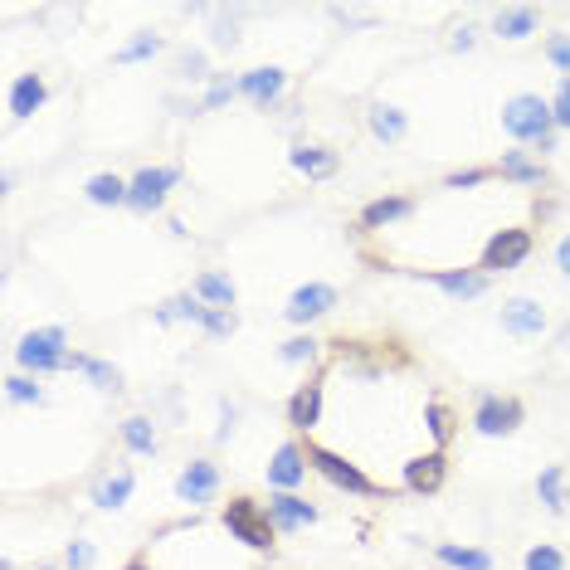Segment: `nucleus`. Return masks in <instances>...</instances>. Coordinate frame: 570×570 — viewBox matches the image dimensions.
Masks as SVG:
<instances>
[{"mask_svg":"<svg viewBox=\"0 0 570 570\" xmlns=\"http://www.w3.org/2000/svg\"><path fill=\"white\" fill-rule=\"evenodd\" d=\"M293 166L303 171L307 181H327V176H337V152H327V147H298Z\"/></svg>","mask_w":570,"mask_h":570,"instance_id":"aec40b11","label":"nucleus"},{"mask_svg":"<svg viewBox=\"0 0 570 570\" xmlns=\"http://www.w3.org/2000/svg\"><path fill=\"white\" fill-rule=\"evenodd\" d=\"M439 561H444V566H458V570H493V556H488V551H478V546H454V541L439 546Z\"/></svg>","mask_w":570,"mask_h":570,"instance_id":"a878e982","label":"nucleus"},{"mask_svg":"<svg viewBox=\"0 0 570 570\" xmlns=\"http://www.w3.org/2000/svg\"><path fill=\"white\" fill-rule=\"evenodd\" d=\"M234 88H239V98H249L254 108H273V103L283 98V88H288V74H283V69H249V74L234 78Z\"/></svg>","mask_w":570,"mask_h":570,"instance_id":"6e6552de","label":"nucleus"},{"mask_svg":"<svg viewBox=\"0 0 570 570\" xmlns=\"http://www.w3.org/2000/svg\"><path fill=\"white\" fill-rule=\"evenodd\" d=\"M527 570H566V561H561V551H556V546H546V541H541V546L527 551Z\"/></svg>","mask_w":570,"mask_h":570,"instance_id":"72a5a7b5","label":"nucleus"},{"mask_svg":"<svg viewBox=\"0 0 570 570\" xmlns=\"http://www.w3.org/2000/svg\"><path fill=\"white\" fill-rule=\"evenodd\" d=\"M234 419H239V405H220V439H229V434H234Z\"/></svg>","mask_w":570,"mask_h":570,"instance_id":"c03bdc74","label":"nucleus"},{"mask_svg":"<svg viewBox=\"0 0 570 570\" xmlns=\"http://www.w3.org/2000/svg\"><path fill=\"white\" fill-rule=\"evenodd\" d=\"M488 176H493V171H454V176H449V186H454V190H463V186H483Z\"/></svg>","mask_w":570,"mask_h":570,"instance_id":"79ce46f5","label":"nucleus"},{"mask_svg":"<svg viewBox=\"0 0 570 570\" xmlns=\"http://www.w3.org/2000/svg\"><path fill=\"white\" fill-rule=\"evenodd\" d=\"M88 200L93 205H127V181L122 176H93L88 181Z\"/></svg>","mask_w":570,"mask_h":570,"instance_id":"c85d7f7f","label":"nucleus"},{"mask_svg":"<svg viewBox=\"0 0 570 570\" xmlns=\"http://www.w3.org/2000/svg\"><path fill=\"white\" fill-rule=\"evenodd\" d=\"M205 317H210V307H200L195 293H181V298L156 307V322H205Z\"/></svg>","mask_w":570,"mask_h":570,"instance_id":"5701e85b","label":"nucleus"},{"mask_svg":"<svg viewBox=\"0 0 570 570\" xmlns=\"http://www.w3.org/2000/svg\"><path fill=\"white\" fill-rule=\"evenodd\" d=\"M556 264L566 268V278H570V234L561 239V244H556Z\"/></svg>","mask_w":570,"mask_h":570,"instance_id":"a18cd8bd","label":"nucleus"},{"mask_svg":"<svg viewBox=\"0 0 570 570\" xmlns=\"http://www.w3.org/2000/svg\"><path fill=\"white\" fill-rule=\"evenodd\" d=\"M444 483V454H424L405 468V488L410 493H434Z\"/></svg>","mask_w":570,"mask_h":570,"instance_id":"dca6fc26","label":"nucleus"},{"mask_svg":"<svg viewBox=\"0 0 570 570\" xmlns=\"http://www.w3.org/2000/svg\"><path fill=\"white\" fill-rule=\"evenodd\" d=\"M424 419H429V434L439 439V444H449V434H454V415L439 405V400H429V410H424Z\"/></svg>","mask_w":570,"mask_h":570,"instance_id":"473e14b6","label":"nucleus"},{"mask_svg":"<svg viewBox=\"0 0 570 570\" xmlns=\"http://www.w3.org/2000/svg\"><path fill=\"white\" fill-rule=\"evenodd\" d=\"M225 527L249 551H273V536H278V527L268 522V512H259V502H249V497H234L225 507Z\"/></svg>","mask_w":570,"mask_h":570,"instance_id":"7ed1b4c3","label":"nucleus"},{"mask_svg":"<svg viewBox=\"0 0 570 570\" xmlns=\"http://www.w3.org/2000/svg\"><path fill=\"white\" fill-rule=\"evenodd\" d=\"M532 254V234L527 229H502L493 244L483 249V273H497V268H517Z\"/></svg>","mask_w":570,"mask_h":570,"instance_id":"1a4fd4ad","label":"nucleus"},{"mask_svg":"<svg viewBox=\"0 0 570 570\" xmlns=\"http://www.w3.org/2000/svg\"><path fill=\"white\" fill-rule=\"evenodd\" d=\"M546 59H551V64L570 78V35H551V39H546Z\"/></svg>","mask_w":570,"mask_h":570,"instance_id":"e433bc0d","label":"nucleus"},{"mask_svg":"<svg viewBox=\"0 0 570 570\" xmlns=\"http://www.w3.org/2000/svg\"><path fill=\"white\" fill-rule=\"evenodd\" d=\"M69 371H83L88 380H98L103 390H117V385H122V376H117L108 361H93V356H78V351L69 356Z\"/></svg>","mask_w":570,"mask_h":570,"instance_id":"c756f323","label":"nucleus"},{"mask_svg":"<svg viewBox=\"0 0 570 570\" xmlns=\"http://www.w3.org/2000/svg\"><path fill=\"white\" fill-rule=\"evenodd\" d=\"M127 570H152V566H147V561H132V566H127Z\"/></svg>","mask_w":570,"mask_h":570,"instance_id":"de8ad7c7","label":"nucleus"},{"mask_svg":"<svg viewBox=\"0 0 570 570\" xmlns=\"http://www.w3.org/2000/svg\"><path fill=\"white\" fill-rule=\"evenodd\" d=\"M181 74L186 78H210L205 74V54H200V49H186V54H181Z\"/></svg>","mask_w":570,"mask_h":570,"instance_id":"a19ab883","label":"nucleus"},{"mask_svg":"<svg viewBox=\"0 0 570 570\" xmlns=\"http://www.w3.org/2000/svg\"><path fill=\"white\" fill-rule=\"evenodd\" d=\"M536 497H541V507L546 512H566V468L561 463H551V468H541V478H536Z\"/></svg>","mask_w":570,"mask_h":570,"instance_id":"f3484780","label":"nucleus"},{"mask_svg":"<svg viewBox=\"0 0 570 570\" xmlns=\"http://www.w3.org/2000/svg\"><path fill=\"white\" fill-rule=\"evenodd\" d=\"M312 356H317V342H312V337H293V342H283V361H293V366H298V361H312Z\"/></svg>","mask_w":570,"mask_h":570,"instance_id":"4c0bfd02","label":"nucleus"},{"mask_svg":"<svg viewBox=\"0 0 570 570\" xmlns=\"http://www.w3.org/2000/svg\"><path fill=\"white\" fill-rule=\"evenodd\" d=\"M546 327H551V317H546V307L536 303V298H512V303H502V332H507V337L532 342Z\"/></svg>","mask_w":570,"mask_h":570,"instance_id":"423d86ee","label":"nucleus"},{"mask_svg":"<svg viewBox=\"0 0 570 570\" xmlns=\"http://www.w3.org/2000/svg\"><path fill=\"white\" fill-rule=\"evenodd\" d=\"M454 49H473V30H458V35H454Z\"/></svg>","mask_w":570,"mask_h":570,"instance_id":"49530a36","label":"nucleus"},{"mask_svg":"<svg viewBox=\"0 0 570 570\" xmlns=\"http://www.w3.org/2000/svg\"><path fill=\"white\" fill-rule=\"evenodd\" d=\"M156 49H161V39H156V35H137V39H127V44L117 49L113 64H137V59H152Z\"/></svg>","mask_w":570,"mask_h":570,"instance_id":"7c9ffc66","label":"nucleus"},{"mask_svg":"<svg viewBox=\"0 0 570 570\" xmlns=\"http://www.w3.org/2000/svg\"><path fill=\"white\" fill-rule=\"evenodd\" d=\"M44 103V78L39 74H20L10 83V113L15 117H30Z\"/></svg>","mask_w":570,"mask_h":570,"instance_id":"6ab92c4d","label":"nucleus"},{"mask_svg":"<svg viewBox=\"0 0 570 570\" xmlns=\"http://www.w3.org/2000/svg\"><path fill=\"white\" fill-rule=\"evenodd\" d=\"M200 327H205L210 337H229V332H234V307H210V317H205Z\"/></svg>","mask_w":570,"mask_h":570,"instance_id":"c9c22d12","label":"nucleus"},{"mask_svg":"<svg viewBox=\"0 0 570 570\" xmlns=\"http://www.w3.org/2000/svg\"><path fill=\"white\" fill-rule=\"evenodd\" d=\"M122 439H127V449H132V454H156V424L147 415L122 419Z\"/></svg>","mask_w":570,"mask_h":570,"instance_id":"bb28decb","label":"nucleus"},{"mask_svg":"<svg viewBox=\"0 0 570 570\" xmlns=\"http://www.w3.org/2000/svg\"><path fill=\"white\" fill-rule=\"evenodd\" d=\"M317 415H322V385H303L288 405V419H293V429H312Z\"/></svg>","mask_w":570,"mask_h":570,"instance_id":"412c9836","label":"nucleus"},{"mask_svg":"<svg viewBox=\"0 0 570 570\" xmlns=\"http://www.w3.org/2000/svg\"><path fill=\"white\" fill-rule=\"evenodd\" d=\"M327 307H337V288H327V283H307L298 288L293 298H288V322H312V317H322Z\"/></svg>","mask_w":570,"mask_h":570,"instance_id":"ddd939ff","label":"nucleus"},{"mask_svg":"<svg viewBox=\"0 0 570 570\" xmlns=\"http://www.w3.org/2000/svg\"><path fill=\"white\" fill-rule=\"evenodd\" d=\"M307 478V454L298 444H283L273 463H268V488H278V493H293L298 483Z\"/></svg>","mask_w":570,"mask_h":570,"instance_id":"f8f14e48","label":"nucleus"},{"mask_svg":"<svg viewBox=\"0 0 570 570\" xmlns=\"http://www.w3.org/2000/svg\"><path fill=\"white\" fill-rule=\"evenodd\" d=\"M127 497H132V468H122V463H117L113 473H103V478H98V488H93V502L113 512V507H122Z\"/></svg>","mask_w":570,"mask_h":570,"instance_id":"2eb2a0df","label":"nucleus"},{"mask_svg":"<svg viewBox=\"0 0 570 570\" xmlns=\"http://www.w3.org/2000/svg\"><path fill=\"white\" fill-rule=\"evenodd\" d=\"M195 298H205L210 307H234V283H229L225 273H215V268H210V273H200V278H195Z\"/></svg>","mask_w":570,"mask_h":570,"instance_id":"393cba45","label":"nucleus"},{"mask_svg":"<svg viewBox=\"0 0 570 570\" xmlns=\"http://www.w3.org/2000/svg\"><path fill=\"white\" fill-rule=\"evenodd\" d=\"M551 113H556V127H570V78H561V88H556V103H551Z\"/></svg>","mask_w":570,"mask_h":570,"instance_id":"ea45409f","label":"nucleus"},{"mask_svg":"<svg viewBox=\"0 0 570 570\" xmlns=\"http://www.w3.org/2000/svg\"><path fill=\"white\" fill-rule=\"evenodd\" d=\"M39 570H54V566H39Z\"/></svg>","mask_w":570,"mask_h":570,"instance_id":"09e8293b","label":"nucleus"},{"mask_svg":"<svg viewBox=\"0 0 570 570\" xmlns=\"http://www.w3.org/2000/svg\"><path fill=\"white\" fill-rule=\"evenodd\" d=\"M5 395H10L15 405H39V400H44V390H39L30 376H5Z\"/></svg>","mask_w":570,"mask_h":570,"instance_id":"2f4dec72","label":"nucleus"},{"mask_svg":"<svg viewBox=\"0 0 570 570\" xmlns=\"http://www.w3.org/2000/svg\"><path fill=\"white\" fill-rule=\"evenodd\" d=\"M93 561H98L93 541H69V551H64V566H69V570H93Z\"/></svg>","mask_w":570,"mask_h":570,"instance_id":"f704fd0d","label":"nucleus"},{"mask_svg":"<svg viewBox=\"0 0 570 570\" xmlns=\"http://www.w3.org/2000/svg\"><path fill=\"white\" fill-rule=\"evenodd\" d=\"M449 298H478L483 288H488V273L483 268H449V273H429Z\"/></svg>","mask_w":570,"mask_h":570,"instance_id":"4468645a","label":"nucleus"},{"mask_svg":"<svg viewBox=\"0 0 570 570\" xmlns=\"http://www.w3.org/2000/svg\"><path fill=\"white\" fill-rule=\"evenodd\" d=\"M473 424H478V434H488V439L512 434V429L522 424V405H517V400H502V395H483V400H478Z\"/></svg>","mask_w":570,"mask_h":570,"instance_id":"9d476101","label":"nucleus"},{"mask_svg":"<svg viewBox=\"0 0 570 570\" xmlns=\"http://www.w3.org/2000/svg\"><path fill=\"white\" fill-rule=\"evenodd\" d=\"M229 98H239V88H234L229 78H215V83H210V93H205V108H225Z\"/></svg>","mask_w":570,"mask_h":570,"instance_id":"58836bf2","label":"nucleus"},{"mask_svg":"<svg viewBox=\"0 0 570 570\" xmlns=\"http://www.w3.org/2000/svg\"><path fill=\"white\" fill-rule=\"evenodd\" d=\"M307 458H312V468H317L327 483H337L346 493H376V483H371L356 463H346L342 454H332V449H322V444H307Z\"/></svg>","mask_w":570,"mask_h":570,"instance_id":"39448f33","label":"nucleus"},{"mask_svg":"<svg viewBox=\"0 0 570 570\" xmlns=\"http://www.w3.org/2000/svg\"><path fill=\"white\" fill-rule=\"evenodd\" d=\"M234 20H225V15H215V44H220V49H234Z\"/></svg>","mask_w":570,"mask_h":570,"instance_id":"37998d69","label":"nucleus"},{"mask_svg":"<svg viewBox=\"0 0 570 570\" xmlns=\"http://www.w3.org/2000/svg\"><path fill=\"white\" fill-rule=\"evenodd\" d=\"M69 337H64V327H39V332H30L25 342L15 346V361L25 366V371H35V376H44V371H69Z\"/></svg>","mask_w":570,"mask_h":570,"instance_id":"f03ea898","label":"nucleus"},{"mask_svg":"<svg viewBox=\"0 0 570 570\" xmlns=\"http://www.w3.org/2000/svg\"><path fill=\"white\" fill-rule=\"evenodd\" d=\"M176 493H181V502H190V507H205V502H215V493H220V468H215L210 458H195V463H186V473L176 478Z\"/></svg>","mask_w":570,"mask_h":570,"instance_id":"0eeeda50","label":"nucleus"},{"mask_svg":"<svg viewBox=\"0 0 570 570\" xmlns=\"http://www.w3.org/2000/svg\"><path fill=\"white\" fill-rule=\"evenodd\" d=\"M400 215H410V200L405 195H390V200H376V205H366V229H385V225H395Z\"/></svg>","mask_w":570,"mask_h":570,"instance_id":"cd10ccee","label":"nucleus"},{"mask_svg":"<svg viewBox=\"0 0 570 570\" xmlns=\"http://www.w3.org/2000/svg\"><path fill=\"white\" fill-rule=\"evenodd\" d=\"M366 122H371V132H376L380 142H400V137H405V113L390 108V103H376V108L366 113Z\"/></svg>","mask_w":570,"mask_h":570,"instance_id":"b1692460","label":"nucleus"},{"mask_svg":"<svg viewBox=\"0 0 570 570\" xmlns=\"http://www.w3.org/2000/svg\"><path fill=\"white\" fill-rule=\"evenodd\" d=\"M502 127L512 142H532L536 152H556V113L541 93H517L502 108Z\"/></svg>","mask_w":570,"mask_h":570,"instance_id":"f257e3e1","label":"nucleus"},{"mask_svg":"<svg viewBox=\"0 0 570 570\" xmlns=\"http://www.w3.org/2000/svg\"><path fill=\"white\" fill-rule=\"evenodd\" d=\"M176 181H181L176 166H147V171H137V176L127 181V205L147 215V210H156V205L166 200V190L176 186Z\"/></svg>","mask_w":570,"mask_h":570,"instance_id":"20e7f679","label":"nucleus"},{"mask_svg":"<svg viewBox=\"0 0 570 570\" xmlns=\"http://www.w3.org/2000/svg\"><path fill=\"white\" fill-rule=\"evenodd\" d=\"M264 512H268V522H273L278 532H298V527H312V522H317V507L303 502L298 493H278Z\"/></svg>","mask_w":570,"mask_h":570,"instance_id":"9b49d317","label":"nucleus"},{"mask_svg":"<svg viewBox=\"0 0 570 570\" xmlns=\"http://www.w3.org/2000/svg\"><path fill=\"white\" fill-rule=\"evenodd\" d=\"M497 171H502L507 181H517V186H541V181H546V171H541L527 152H502V166H497Z\"/></svg>","mask_w":570,"mask_h":570,"instance_id":"4be33fe9","label":"nucleus"},{"mask_svg":"<svg viewBox=\"0 0 570 570\" xmlns=\"http://www.w3.org/2000/svg\"><path fill=\"white\" fill-rule=\"evenodd\" d=\"M493 35H497V39H527V35H536V10H532V5H512V10H497Z\"/></svg>","mask_w":570,"mask_h":570,"instance_id":"a211bd4d","label":"nucleus"}]
</instances>
